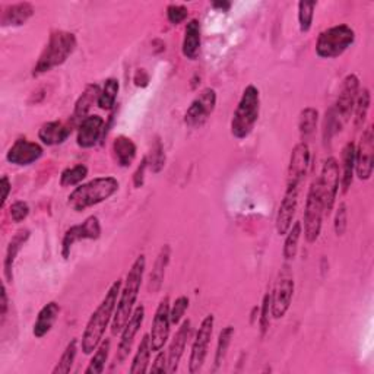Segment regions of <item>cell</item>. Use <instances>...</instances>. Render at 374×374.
<instances>
[{"instance_id": "36", "label": "cell", "mask_w": 374, "mask_h": 374, "mask_svg": "<svg viewBox=\"0 0 374 374\" xmlns=\"http://www.w3.org/2000/svg\"><path fill=\"white\" fill-rule=\"evenodd\" d=\"M78 356V339H72L63 351V354L60 356L56 367L53 368V374H68L70 373L73 363L76 360Z\"/></svg>"}, {"instance_id": "10", "label": "cell", "mask_w": 374, "mask_h": 374, "mask_svg": "<svg viewBox=\"0 0 374 374\" xmlns=\"http://www.w3.org/2000/svg\"><path fill=\"white\" fill-rule=\"evenodd\" d=\"M317 180L324 198L325 215H331L341 187V170L336 158L329 156L325 159L322 166V173H320V177Z\"/></svg>"}, {"instance_id": "16", "label": "cell", "mask_w": 374, "mask_h": 374, "mask_svg": "<svg viewBox=\"0 0 374 374\" xmlns=\"http://www.w3.org/2000/svg\"><path fill=\"white\" fill-rule=\"evenodd\" d=\"M101 235L100 220L94 215L88 217L82 224L72 225L63 235L62 242V255L65 259H69L70 250L75 243L82 242V240H98Z\"/></svg>"}, {"instance_id": "49", "label": "cell", "mask_w": 374, "mask_h": 374, "mask_svg": "<svg viewBox=\"0 0 374 374\" xmlns=\"http://www.w3.org/2000/svg\"><path fill=\"white\" fill-rule=\"evenodd\" d=\"M12 191V184H11V180L8 176H4L2 177V208L5 206L8 198H9V193Z\"/></svg>"}, {"instance_id": "31", "label": "cell", "mask_w": 374, "mask_h": 374, "mask_svg": "<svg viewBox=\"0 0 374 374\" xmlns=\"http://www.w3.org/2000/svg\"><path fill=\"white\" fill-rule=\"evenodd\" d=\"M151 339H149V333L144 335L141 339V343L138 345V350L135 357L132 360V365L129 368V371L132 374H144L146 371H149L148 365H149V360H151Z\"/></svg>"}, {"instance_id": "28", "label": "cell", "mask_w": 374, "mask_h": 374, "mask_svg": "<svg viewBox=\"0 0 374 374\" xmlns=\"http://www.w3.org/2000/svg\"><path fill=\"white\" fill-rule=\"evenodd\" d=\"M34 12V6L28 2L15 4L2 12L0 23L2 26H21L33 18Z\"/></svg>"}, {"instance_id": "24", "label": "cell", "mask_w": 374, "mask_h": 374, "mask_svg": "<svg viewBox=\"0 0 374 374\" xmlns=\"http://www.w3.org/2000/svg\"><path fill=\"white\" fill-rule=\"evenodd\" d=\"M101 94V88L97 84H88L84 90V92L79 95V98L75 102V109H73V116L72 120L75 123H81L85 117H88L90 110L92 109V105L98 102Z\"/></svg>"}, {"instance_id": "26", "label": "cell", "mask_w": 374, "mask_h": 374, "mask_svg": "<svg viewBox=\"0 0 374 374\" xmlns=\"http://www.w3.org/2000/svg\"><path fill=\"white\" fill-rule=\"evenodd\" d=\"M170 256H171V247H170V245H164L156 256L152 272L149 275L148 291L151 294L158 292L159 289H161V287L164 284V278H166L167 266L170 263Z\"/></svg>"}, {"instance_id": "35", "label": "cell", "mask_w": 374, "mask_h": 374, "mask_svg": "<svg viewBox=\"0 0 374 374\" xmlns=\"http://www.w3.org/2000/svg\"><path fill=\"white\" fill-rule=\"evenodd\" d=\"M319 123V112L313 107H307L299 117V130H300V137L301 142H306L309 138L313 137V133L316 132Z\"/></svg>"}, {"instance_id": "27", "label": "cell", "mask_w": 374, "mask_h": 374, "mask_svg": "<svg viewBox=\"0 0 374 374\" xmlns=\"http://www.w3.org/2000/svg\"><path fill=\"white\" fill-rule=\"evenodd\" d=\"M30 238V230H19L16 234L12 237L9 242V246L6 249V256H5V263H4V269H5V278L8 282L14 281V265L16 260L18 253L21 252L22 246L26 243V240Z\"/></svg>"}, {"instance_id": "19", "label": "cell", "mask_w": 374, "mask_h": 374, "mask_svg": "<svg viewBox=\"0 0 374 374\" xmlns=\"http://www.w3.org/2000/svg\"><path fill=\"white\" fill-rule=\"evenodd\" d=\"M299 195L300 187H287L277 213V233L279 235H285L292 225L299 206Z\"/></svg>"}, {"instance_id": "48", "label": "cell", "mask_w": 374, "mask_h": 374, "mask_svg": "<svg viewBox=\"0 0 374 374\" xmlns=\"http://www.w3.org/2000/svg\"><path fill=\"white\" fill-rule=\"evenodd\" d=\"M148 167V158H144L142 164L138 167L137 173H135V177H133V180H135V186L137 187H142L144 186V178H145V169Z\"/></svg>"}, {"instance_id": "1", "label": "cell", "mask_w": 374, "mask_h": 374, "mask_svg": "<svg viewBox=\"0 0 374 374\" xmlns=\"http://www.w3.org/2000/svg\"><path fill=\"white\" fill-rule=\"evenodd\" d=\"M122 287H123L122 279L114 281L109 288V291L105 292V296L98 304V307L91 314L81 339V348L85 356L92 354L98 348V345L104 339L107 328H109L110 324L113 322Z\"/></svg>"}, {"instance_id": "41", "label": "cell", "mask_w": 374, "mask_h": 374, "mask_svg": "<svg viewBox=\"0 0 374 374\" xmlns=\"http://www.w3.org/2000/svg\"><path fill=\"white\" fill-rule=\"evenodd\" d=\"M271 316H272V294L271 291L265 294L263 301H262V309H260V317H259V325H260V332L265 335L269 329L271 325Z\"/></svg>"}, {"instance_id": "30", "label": "cell", "mask_w": 374, "mask_h": 374, "mask_svg": "<svg viewBox=\"0 0 374 374\" xmlns=\"http://www.w3.org/2000/svg\"><path fill=\"white\" fill-rule=\"evenodd\" d=\"M137 152L138 149L135 142L124 135H120L113 141V154L116 158V163L123 169L130 167L132 163L135 161Z\"/></svg>"}, {"instance_id": "11", "label": "cell", "mask_w": 374, "mask_h": 374, "mask_svg": "<svg viewBox=\"0 0 374 374\" xmlns=\"http://www.w3.org/2000/svg\"><path fill=\"white\" fill-rule=\"evenodd\" d=\"M213 326H215V317L213 314H208L196 332V336L193 339L191 358H189V373L195 374L199 373L205 364V360L208 357L209 343L213 333Z\"/></svg>"}, {"instance_id": "5", "label": "cell", "mask_w": 374, "mask_h": 374, "mask_svg": "<svg viewBox=\"0 0 374 374\" xmlns=\"http://www.w3.org/2000/svg\"><path fill=\"white\" fill-rule=\"evenodd\" d=\"M260 114V92L255 85L245 88L231 120V135L246 139L253 132Z\"/></svg>"}, {"instance_id": "21", "label": "cell", "mask_w": 374, "mask_h": 374, "mask_svg": "<svg viewBox=\"0 0 374 374\" xmlns=\"http://www.w3.org/2000/svg\"><path fill=\"white\" fill-rule=\"evenodd\" d=\"M192 333V322L189 319L184 320V322L180 325L178 331L176 332L170 346L167 351V363H169V371L167 373H176L180 364V360L184 354L187 341H189Z\"/></svg>"}, {"instance_id": "22", "label": "cell", "mask_w": 374, "mask_h": 374, "mask_svg": "<svg viewBox=\"0 0 374 374\" xmlns=\"http://www.w3.org/2000/svg\"><path fill=\"white\" fill-rule=\"evenodd\" d=\"M75 124L76 123L73 120L68 123H63L59 120L47 122L38 130V139L47 146L62 145L72 135V130Z\"/></svg>"}, {"instance_id": "15", "label": "cell", "mask_w": 374, "mask_h": 374, "mask_svg": "<svg viewBox=\"0 0 374 374\" xmlns=\"http://www.w3.org/2000/svg\"><path fill=\"white\" fill-rule=\"evenodd\" d=\"M374 169V133L370 124L364 129L358 146H356V176L365 181L373 176Z\"/></svg>"}, {"instance_id": "38", "label": "cell", "mask_w": 374, "mask_h": 374, "mask_svg": "<svg viewBox=\"0 0 374 374\" xmlns=\"http://www.w3.org/2000/svg\"><path fill=\"white\" fill-rule=\"evenodd\" d=\"M233 336H234V326H225L221 332H220V336H218V342H217V351H215V358H213V363H215V370H218L225 357H227V353H228V348L231 345V341H233Z\"/></svg>"}, {"instance_id": "6", "label": "cell", "mask_w": 374, "mask_h": 374, "mask_svg": "<svg viewBox=\"0 0 374 374\" xmlns=\"http://www.w3.org/2000/svg\"><path fill=\"white\" fill-rule=\"evenodd\" d=\"M356 43V31L350 25L339 23L319 34L316 55L320 59H336Z\"/></svg>"}, {"instance_id": "43", "label": "cell", "mask_w": 374, "mask_h": 374, "mask_svg": "<svg viewBox=\"0 0 374 374\" xmlns=\"http://www.w3.org/2000/svg\"><path fill=\"white\" fill-rule=\"evenodd\" d=\"M189 299L186 296H180L171 306H170V319H171V325H180L183 320L187 309H189Z\"/></svg>"}, {"instance_id": "39", "label": "cell", "mask_w": 374, "mask_h": 374, "mask_svg": "<svg viewBox=\"0 0 374 374\" xmlns=\"http://www.w3.org/2000/svg\"><path fill=\"white\" fill-rule=\"evenodd\" d=\"M88 176V167L85 164H76L63 170L60 174V186L62 187H73L81 184Z\"/></svg>"}, {"instance_id": "23", "label": "cell", "mask_w": 374, "mask_h": 374, "mask_svg": "<svg viewBox=\"0 0 374 374\" xmlns=\"http://www.w3.org/2000/svg\"><path fill=\"white\" fill-rule=\"evenodd\" d=\"M202 34H201V22L199 19H191L186 23L184 37L181 44V53L186 59L196 60L201 51Z\"/></svg>"}, {"instance_id": "9", "label": "cell", "mask_w": 374, "mask_h": 374, "mask_svg": "<svg viewBox=\"0 0 374 374\" xmlns=\"http://www.w3.org/2000/svg\"><path fill=\"white\" fill-rule=\"evenodd\" d=\"M294 288H296V282H294L291 266L288 263H284L282 268L279 269L274 289L271 291L274 319H282L289 310L294 297Z\"/></svg>"}, {"instance_id": "25", "label": "cell", "mask_w": 374, "mask_h": 374, "mask_svg": "<svg viewBox=\"0 0 374 374\" xmlns=\"http://www.w3.org/2000/svg\"><path fill=\"white\" fill-rule=\"evenodd\" d=\"M59 314H60V306H59V303H56V301L47 303V304L40 310V313H38V316H37V320H36L34 328H33L34 336L38 338V339L44 338V336L53 329L55 324L58 322Z\"/></svg>"}, {"instance_id": "34", "label": "cell", "mask_w": 374, "mask_h": 374, "mask_svg": "<svg viewBox=\"0 0 374 374\" xmlns=\"http://www.w3.org/2000/svg\"><path fill=\"white\" fill-rule=\"evenodd\" d=\"M301 234H303V224L300 221L292 223L291 228L285 234L287 237H285L284 250H282L285 260H292L294 257L297 256L299 242H300V238H301Z\"/></svg>"}, {"instance_id": "2", "label": "cell", "mask_w": 374, "mask_h": 374, "mask_svg": "<svg viewBox=\"0 0 374 374\" xmlns=\"http://www.w3.org/2000/svg\"><path fill=\"white\" fill-rule=\"evenodd\" d=\"M145 269H146V259H145V255H141L130 266V269L126 275V281L122 287L117 307H116L114 317H113V322H112V333L113 335H117L122 332V329L127 324V320L130 319L133 310H135L139 291H141V285L144 281Z\"/></svg>"}, {"instance_id": "50", "label": "cell", "mask_w": 374, "mask_h": 374, "mask_svg": "<svg viewBox=\"0 0 374 374\" xmlns=\"http://www.w3.org/2000/svg\"><path fill=\"white\" fill-rule=\"evenodd\" d=\"M8 304H9L8 292H6V287L4 285L2 287V304H0V309H2V310H0V316H2V324L5 322V317H6V313H8Z\"/></svg>"}, {"instance_id": "18", "label": "cell", "mask_w": 374, "mask_h": 374, "mask_svg": "<svg viewBox=\"0 0 374 374\" xmlns=\"http://www.w3.org/2000/svg\"><path fill=\"white\" fill-rule=\"evenodd\" d=\"M44 149L40 144L31 142L28 139H18L15 144L9 148L6 154L8 163L18 166V167H28L43 156Z\"/></svg>"}, {"instance_id": "8", "label": "cell", "mask_w": 374, "mask_h": 374, "mask_svg": "<svg viewBox=\"0 0 374 374\" xmlns=\"http://www.w3.org/2000/svg\"><path fill=\"white\" fill-rule=\"evenodd\" d=\"M358 92H360L358 76L354 73L346 75L342 82L338 100L335 105H332V110H333L339 130H342V127L348 123L351 114L354 113V107H356Z\"/></svg>"}, {"instance_id": "33", "label": "cell", "mask_w": 374, "mask_h": 374, "mask_svg": "<svg viewBox=\"0 0 374 374\" xmlns=\"http://www.w3.org/2000/svg\"><path fill=\"white\" fill-rule=\"evenodd\" d=\"M119 90H120V84L116 78L105 79L104 87L101 90V94H100V98L97 102V105L100 107L101 110H112L113 109L114 104H116V100H117Z\"/></svg>"}, {"instance_id": "45", "label": "cell", "mask_w": 374, "mask_h": 374, "mask_svg": "<svg viewBox=\"0 0 374 374\" xmlns=\"http://www.w3.org/2000/svg\"><path fill=\"white\" fill-rule=\"evenodd\" d=\"M9 213H11L14 223H22L23 220H26V217L30 215V206L23 201H16L11 205Z\"/></svg>"}, {"instance_id": "44", "label": "cell", "mask_w": 374, "mask_h": 374, "mask_svg": "<svg viewBox=\"0 0 374 374\" xmlns=\"http://www.w3.org/2000/svg\"><path fill=\"white\" fill-rule=\"evenodd\" d=\"M333 228H335V234L338 237H342L348 228V209H346V205L342 202L335 213V223H333Z\"/></svg>"}, {"instance_id": "32", "label": "cell", "mask_w": 374, "mask_h": 374, "mask_svg": "<svg viewBox=\"0 0 374 374\" xmlns=\"http://www.w3.org/2000/svg\"><path fill=\"white\" fill-rule=\"evenodd\" d=\"M112 350V341L109 338H105L101 341L98 345V348L94 351V356L85 368V374H101L105 370L107 360H109Z\"/></svg>"}, {"instance_id": "20", "label": "cell", "mask_w": 374, "mask_h": 374, "mask_svg": "<svg viewBox=\"0 0 374 374\" xmlns=\"http://www.w3.org/2000/svg\"><path fill=\"white\" fill-rule=\"evenodd\" d=\"M104 130V119L98 114H90L78 124L76 144L79 148L90 149L94 148L101 139Z\"/></svg>"}, {"instance_id": "42", "label": "cell", "mask_w": 374, "mask_h": 374, "mask_svg": "<svg viewBox=\"0 0 374 374\" xmlns=\"http://www.w3.org/2000/svg\"><path fill=\"white\" fill-rule=\"evenodd\" d=\"M166 163V154H164V148L161 145V142L156 141L155 145L152 146L151 151V158H148V166L151 167V170L154 173H159L163 170Z\"/></svg>"}, {"instance_id": "12", "label": "cell", "mask_w": 374, "mask_h": 374, "mask_svg": "<svg viewBox=\"0 0 374 374\" xmlns=\"http://www.w3.org/2000/svg\"><path fill=\"white\" fill-rule=\"evenodd\" d=\"M217 107V91L205 88L192 101L191 107L184 114V123L189 127H201L206 123Z\"/></svg>"}, {"instance_id": "37", "label": "cell", "mask_w": 374, "mask_h": 374, "mask_svg": "<svg viewBox=\"0 0 374 374\" xmlns=\"http://www.w3.org/2000/svg\"><path fill=\"white\" fill-rule=\"evenodd\" d=\"M370 104H371V94L368 88H363L358 92L356 107H354V117H356V127L360 129L364 126L368 110H370Z\"/></svg>"}, {"instance_id": "3", "label": "cell", "mask_w": 374, "mask_h": 374, "mask_svg": "<svg viewBox=\"0 0 374 374\" xmlns=\"http://www.w3.org/2000/svg\"><path fill=\"white\" fill-rule=\"evenodd\" d=\"M119 187L120 183L116 177H97L76 186L68 198V203L75 212H82L110 199L119 192Z\"/></svg>"}, {"instance_id": "29", "label": "cell", "mask_w": 374, "mask_h": 374, "mask_svg": "<svg viewBox=\"0 0 374 374\" xmlns=\"http://www.w3.org/2000/svg\"><path fill=\"white\" fill-rule=\"evenodd\" d=\"M356 144L351 141L342 149V174H341V187L342 193L350 191L356 176Z\"/></svg>"}, {"instance_id": "51", "label": "cell", "mask_w": 374, "mask_h": 374, "mask_svg": "<svg viewBox=\"0 0 374 374\" xmlns=\"http://www.w3.org/2000/svg\"><path fill=\"white\" fill-rule=\"evenodd\" d=\"M212 6L218 9V11H223V12H227L230 8H231V4L230 2H213Z\"/></svg>"}, {"instance_id": "14", "label": "cell", "mask_w": 374, "mask_h": 374, "mask_svg": "<svg viewBox=\"0 0 374 374\" xmlns=\"http://www.w3.org/2000/svg\"><path fill=\"white\" fill-rule=\"evenodd\" d=\"M170 306H171L170 299L164 297L161 301H159V304L155 310V316L152 320V328L149 332L152 353L161 351L169 341L170 328H171Z\"/></svg>"}, {"instance_id": "13", "label": "cell", "mask_w": 374, "mask_h": 374, "mask_svg": "<svg viewBox=\"0 0 374 374\" xmlns=\"http://www.w3.org/2000/svg\"><path fill=\"white\" fill-rule=\"evenodd\" d=\"M144 320H145V307L141 304V306H137L135 310H133L130 319L127 320V324L120 332V342L117 346V354H116L113 367L123 364L126 358L129 357L133 342H135V338L144 325Z\"/></svg>"}, {"instance_id": "40", "label": "cell", "mask_w": 374, "mask_h": 374, "mask_svg": "<svg viewBox=\"0 0 374 374\" xmlns=\"http://www.w3.org/2000/svg\"><path fill=\"white\" fill-rule=\"evenodd\" d=\"M316 2H299V23H300V31L301 33H309L313 23L314 18V9H316Z\"/></svg>"}, {"instance_id": "46", "label": "cell", "mask_w": 374, "mask_h": 374, "mask_svg": "<svg viewBox=\"0 0 374 374\" xmlns=\"http://www.w3.org/2000/svg\"><path fill=\"white\" fill-rule=\"evenodd\" d=\"M189 16V11L183 5H170L167 8V19L171 25H178Z\"/></svg>"}, {"instance_id": "47", "label": "cell", "mask_w": 374, "mask_h": 374, "mask_svg": "<svg viewBox=\"0 0 374 374\" xmlns=\"http://www.w3.org/2000/svg\"><path fill=\"white\" fill-rule=\"evenodd\" d=\"M151 373H167L169 371V363H167V353L163 350L156 353V357L149 368Z\"/></svg>"}, {"instance_id": "7", "label": "cell", "mask_w": 374, "mask_h": 374, "mask_svg": "<svg viewBox=\"0 0 374 374\" xmlns=\"http://www.w3.org/2000/svg\"><path fill=\"white\" fill-rule=\"evenodd\" d=\"M324 215H325V206L322 192H320L319 180H313L306 199L304 208V237L307 243H316L320 233H322L324 225Z\"/></svg>"}, {"instance_id": "17", "label": "cell", "mask_w": 374, "mask_h": 374, "mask_svg": "<svg viewBox=\"0 0 374 374\" xmlns=\"http://www.w3.org/2000/svg\"><path fill=\"white\" fill-rule=\"evenodd\" d=\"M311 152L307 142H300L294 146L287 171V187H300L310 167Z\"/></svg>"}, {"instance_id": "4", "label": "cell", "mask_w": 374, "mask_h": 374, "mask_svg": "<svg viewBox=\"0 0 374 374\" xmlns=\"http://www.w3.org/2000/svg\"><path fill=\"white\" fill-rule=\"evenodd\" d=\"M76 37L69 31L51 33L47 46L44 47L38 62L33 69V76H41L51 69L62 66L76 50Z\"/></svg>"}]
</instances>
